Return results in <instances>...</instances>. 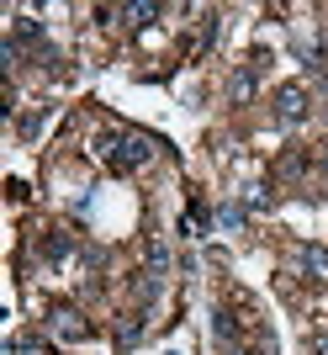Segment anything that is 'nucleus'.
<instances>
[{
    "label": "nucleus",
    "instance_id": "7",
    "mask_svg": "<svg viewBox=\"0 0 328 355\" xmlns=\"http://www.w3.org/2000/svg\"><path fill=\"white\" fill-rule=\"evenodd\" d=\"M249 90H254V69H244L239 80H233V101H244V96H249Z\"/></svg>",
    "mask_w": 328,
    "mask_h": 355
},
{
    "label": "nucleus",
    "instance_id": "1",
    "mask_svg": "<svg viewBox=\"0 0 328 355\" xmlns=\"http://www.w3.org/2000/svg\"><path fill=\"white\" fill-rule=\"evenodd\" d=\"M154 159V144L143 133H122V138H111V164L117 170H143V164Z\"/></svg>",
    "mask_w": 328,
    "mask_h": 355
},
{
    "label": "nucleus",
    "instance_id": "9",
    "mask_svg": "<svg viewBox=\"0 0 328 355\" xmlns=\"http://www.w3.org/2000/svg\"><path fill=\"white\" fill-rule=\"evenodd\" d=\"M228 355H249V350H228Z\"/></svg>",
    "mask_w": 328,
    "mask_h": 355
},
{
    "label": "nucleus",
    "instance_id": "3",
    "mask_svg": "<svg viewBox=\"0 0 328 355\" xmlns=\"http://www.w3.org/2000/svg\"><path fill=\"white\" fill-rule=\"evenodd\" d=\"M297 266H302V276H307V282H328V250H302Z\"/></svg>",
    "mask_w": 328,
    "mask_h": 355
},
{
    "label": "nucleus",
    "instance_id": "6",
    "mask_svg": "<svg viewBox=\"0 0 328 355\" xmlns=\"http://www.w3.org/2000/svg\"><path fill=\"white\" fill-rule=\"evenodd\" d=\"M64 254H69V234H53L48 239V260H64Z\"/></svg>",
    "mask_w": 328,
    "mask_h": 355
},
{
    "label": "nucleus",
    "instance_id": "8",
    "mask_svg": "<svg viewBox=\"0 0 328 355\" xmlns=\"http://www.w3.org/2000/svg\"><path fill=\"white\" fill-rule=\"evenodd\" d=\"M313 355H328V334H313Z\"/></svg>",
    "mask_w": 328,
    "mask_h": 355
},
{
    "label": "nucleus",
    "instance_id": "2",
    "mask_svg": "<svg viewBox=\"0 0 328 355\" xmlns=\"http://www.w3.org/2000/svg\"><path fill=\"white\" fill-rule=\"evenodd\" d=\"M302 117H307V90H302V85H286L281 96H275V122L291 128V122H302Z\"/></svg>",
    "mask_w": 328,
    "mask_h": 355
},
{
    "label": "nucleus",
    "instance_id": "5",
    "mask_svg": "<svg viewBox=\"0 0 328 355\" xmlns=\"http://www.w3.org/2000/svg\"><path fill=\"white\" fill-rule=\"evenodd\" d=\"M159 11H164V6H149V0H143V6H122V16H127L133 27H149V21H154Z\"/></svg>",
    "mask_w": 328,
    "mask_h": 355
},
{
    "label": "nucleus",
    "instance_id": "4",
    "mask_svg": "<svg viewBox=\"0 0 328 355\" xmlns=\"http://www.w3.org/2000/svg\"><path fill=\"white\" fill-rule=\"evenodd\" d=\"M53 334H59V340H85L90 334V324H80V313H53Z\"/></svg>",
    "mask_w": 328,
    "mask_h": 355
}]
</instances>
